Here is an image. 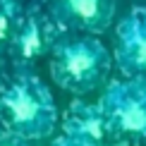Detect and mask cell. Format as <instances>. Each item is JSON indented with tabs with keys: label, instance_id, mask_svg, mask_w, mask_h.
Listing matches in <instances>:
<instances>
[{
	"label": "cell",
	"instance_id": "cell-1",
	"mask_svg": "<svg viewBox=\"0 0 146 146\" xmlns=\"http://www.w3.org/2000/svg\"><path fill=\"white\" fill-rule=\"evenodd\" d=\"M0 125L24 141H41L55 132V98L34 70H17L0 84Z\"/></svg>",
	"mask_w": 146,
	"mask_h": 146
},
{
	"label": "cell",
	"instance_id": "cell-2",
	"mask_svg": "<svg viewBox=\"0 0 146 146\" xmlns=\"http://www.w3.org/2000/svg\"><path fill=\"white\" fill-rule=\"evenodd\" d=\"M50 77L74 96L94 94L108 82L113 55L96 36H60L50 53Z\"/></svg>",
	"mask_w": 146,
	"mask_h": 146
},
{
	"label": "cell",
	"instance_id": "cell-3",
	"mask_svg": "<svg viewBox=\"0 0 146 146\" xmlns=\"http://www.w3.org/2000/svg\"><path fill=\"white\" fill-rule=\"evenodd\" d=\"M98 108L106 117L110 137L146 144V84L137 79L110 82Z\"/></svg>",
	"mask_w": 146,
	"mask_h": 146
},
{
	"label": "cell",
	"instance_id": "cell-4",
	"mask_svg": "<svg viewBox=\"0 0 146 146\" xmlns=\"http://www.w3.org/2000/svg\"><path fill=\"white\" fill-rule=\"evenodd\" d=\"M115 10V0H50L48 17L58 29L96 36L113 24Z\"/></svg>",
	"mask_w": 146,
	"mask_h": 146
},
{
	"label": "cell",
	"instance_id": "cell-5",
	"mask_svg": "<svg viewBox=\"0 0 146 146\" xmlns=\"http://www.w3.org/2000/svg\"><path fill=\"white\" fill-rule=\"evenodd\" d=\"M115 65L127 79L146 84V7H134L115 31Z\"/></svg>",
	"mask_w": 146,
	"mask_h": 146
},
{
	"label": "cell",
	"instance_id": "cell-6",
	"mask_svg": "<svg viewBox=\"0 0 146 146\" xmlns=\"http://www.w3.org/2000/svg\"><path fill=\"white\" fill-rule=\"evenodd\" d=\"M58 41H60L58 27L53 24L50 17L38 15L36 10L27 12L19 29H17L15 41H12L10 58L15 60L17 70H31V65L38 58H43V55L50 58Z\"/></svg>",
	"mask_w": 146,
	"mask_h": 146
},
{
	"label": "cell",
	"instance_id": "cell-7",
	"mask_svg": "<svg viewBox=\"0 0 146 146\" xmlns=\"http://www.w3.org/2000/svg\"><path fill=\"white\" fill-rule=\"evenodd\" d=\"M62 132L65 134H74V137L89 139V141H96V144H103V139L110 137L106 117H103L98 103H96V106H86V103L72 106L70 115L65 117Z\"/></svg>",
	"mask_w": 146,
	"mask_h": 146
},
{
	"label": "cell",
	"instance_id": "cell-8",
	"mask_svg": "<svg viewBox=\"0 0 146 146\" xmlns=\"http://www.w3.org/2000/svg\"><path fill=\"white\" fill-rule=\"evenodd\" d=\"M22 19H24V15L15 0H0V53L10 55L12 41L17 36Z\"/></svg>",
	"mask_w": 146,
	"mask_h": 146
},
{
	"label": "cell",
	"instance_id": "cell-9",
	"mask_svg": "<svg viewBox=\"0 0 146 146\" xmlns=\"http://www.w3.org/2000/svg\"><path fill=\"white\" fill-rule=\"evenodd\" d=\"M50 146H103V144H96V141H89V139H82V137H74V134H60L55 137V141Z\"/></svg>",
	"mask_w": 146,
	"mask_h": 146
},
{
	"label": "cell",
	"instance_id": "cell-10",
	"mask_svg": "<svg viewBox=\"0 0 146 146\" xmlns=\"http://www.w3.org/2000/svg\"><path fill=\"white\" fill-rule=\"evenodd\" d=\"M3 55L5 53H0V79H3Z\"/></svg>",
	"mask_w": 146,
	"mask_h": 146
}]
</instances>
